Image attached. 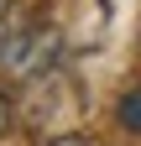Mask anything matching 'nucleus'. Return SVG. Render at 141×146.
I'll return each instance as SVG.
<instances>
[{
    "label": "nucleus",
    "instance_id": "obj_2",
    "mask_svg": "<svg viewBox=\"0 0 141 146\" xmlns=\"http://www.w3.org/2000/svg\"><path fill=\"white\" fill-rule=\"evenodd\" d=\"M120 125H131V131H141V89L120 99Z\"/></svg>",
    "mask_w": 141,
    "mask_h": 146
},
{
    "label": "nucleus",
    "instance_id": "obj_1",
    "mask_svg": "<svg viewBox=\"0 0 141 146\" xmlns=\"http://www.w3.org/2000/svg\"><path fill=\"white\" fill-rule=\"evenodd\" d=\"M52 52H58V31H52L42 16H26V21H5V36H0V68H11L16 78L47 73Z\"/></svg>",
    "mask_w": 141,
    "mask_h": 146
},
{
    "label": "nucleus",
    "instance_id": "obj_5",
    "mask_svg": "<svg viewBox=\"0 0 141 146\" xmlns=\"http://www.w3.org/2000/svg\"><path fill=\"white\" fill-rule=\"evenodd\" d=\"M0 36H5V26H0Z\"/></svg>",
    "mask_w": 141,
    "mask_h": 146
},
{
    "label": "nucleus",
    "instance_id": "obj_4",
    "mask_svg": "<svg viewBox=\"0 0 141 146\" xmlns=\"http://www.w3.org/2000/svg\"><path fill=\"white\" fill-rule=\"evenodd\" d=\"M5 131H11V99L0 94V136H5Z\"/></svg>",
    "mask_w": 141,
    "mask_h": 146
},
{
    "label": "nucleus",
    "instance_id": "obj_3",
    "mask_svg": "<svg viewBox=\"0 0 141 146\" xmlns=\"http://www.w3.org/2000/svg\"><path fill=\"white\" fill-rule=\"evenodd\" d=\"M47 146H94V141H89V136H78V131H73V136H58V141H47Z\"/></svg>",
    "mask_w": 141,
    "mask_h": 146
}]
</instances>
